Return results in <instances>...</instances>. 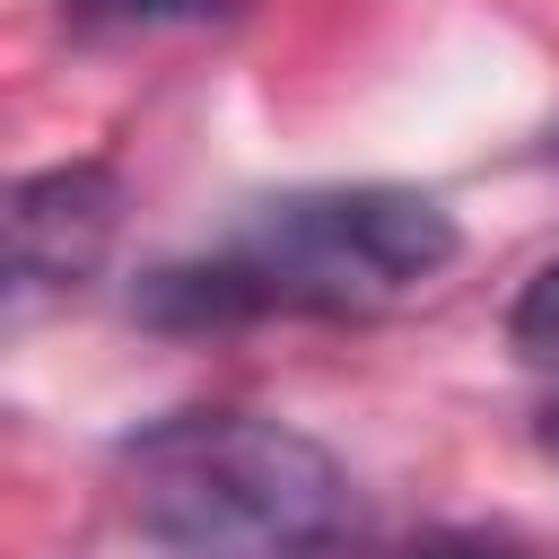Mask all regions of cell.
I'll return each instance as SVG.
<instances>
[{
	"label": "cell",
	"instance_id": "cell-1",
	"mask_svg": "<svg viewBox=\"0 0 559 559\" xmlns=\"http://www.w3.org/2000/svg\"><path fill=\"white\" fill-rule=\"evenodd\" d=\"M463 253L454 210L411 183H314L253 201L210 253L157 262L131 288V314L157 332H227L271 314H384L419 297Z\"/></svg>",
	"mask_w": 559,
	"mask_h": 559
},
{
	"label": "cell",
	"instance_id": "cell-2",
	"mask_svg": "<svg viewBox=\"0 0 559 559\" xmlns=\"http://www.w3.org/2000/svg\"><path fill=\"white\" fill-rule=\"evenodd\" d=\"M131 524L166 559H358L367 507L349 463L271 411H175L122 437Z\"/></svg>",
	"mask_w": 559,
	"mask_h": 559
},
{
	"label": "cell",
	"instance_id": "cell-3",
	"mask_svg": "<svg viewBox=\"0 0 559 559\" xmlns=\"http://www.w3.org/2000/svg\"><path fill=\"white\" fill-rule=\"evenodd\" d=\"M114 227H122V183L114 166H44L9 192V280H17V306L35 297H70L105 271L114 253Z\"/></svg>",
	"mask_w": 559,
	"mask_h": 559
},
{
	"label": "cell",
	"instance_id": "cell-4",
	"mask_svg": "<svg viewBox=\"0 0 559 559\" xmlns=\"http://www.w3.org/2000/svg\"><path fill=\"white\" fill-rule=\"evenodd\" d=\"M507 341H515L524 358H559V262H542V271L524 280V297L507 306Z\"/></svg>",
	"mask_w": 559,
	"mask_h": 559
},
{
	"label": "cell",
	"instance_id": "cell-5",
	"mask_svg": "<svg viewBox=\"0 0 559 559\" xmlns=\"http://www.w3.org/2000/svg\"><path fill=\"white\" fill-rule=\"evenodd\" d=\"M79 9L87 17H114V26H210L236 0H79Z\"/></svg>",
	"mask_w": 559,
	"mask_h": 559
},
{
	"label": "cell",
	"instance_id": "cell-6",
	"mask_svg": "<svg viewBox=\"0 0 559 559\" xmlns=\"http://www.w3.org/2000/svg\"><path fill=\"white\" fill-rule=\"evenodd\" d=\"M393 559H524V550L515 542H489V533H428V542H411Z\"/></svg>",
	"mask_w": 559,
	"mask_h": 559
},
{
	"label": "cell",
	"instance_id": "cell-7",
	"mask_svg": "<svg viewBox=\"0 0 559 559\" xmlns=\"http://www.w3.org/2000/svg\"><path fill=\"white\" fill-rule=\"evenodd\" d=\"M542 454H559V393L542 402Z\"/></svg>",
	"mask_w": 559,
	"mask_h": 559
}]
</instances>
